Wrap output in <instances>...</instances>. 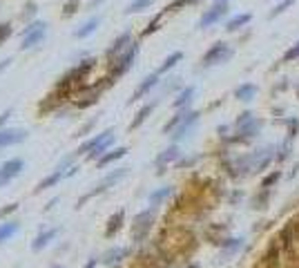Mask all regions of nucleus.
<instances>
[{
	"label": "nucleus",
	"mask_w": 299,
	"mask_h": 268,
	"mask_svg": "<svg viewBox=\"0 0 299 268\" xmlns=\"http://www.w3.org/2000/svg\"><path fill=\"white\" fill-rule=\"evenodd\" d=\"M136 51H138V47H136V45H132V47L127 49L125 54H123L114 65H112V70H110V79H118V76H123L127 70H130L132 63H134V56H136Z\"/></svg>",
	"instance_id": "obj_4"
},
{
	"label": "nucleus",
	"mask_w": 299,
	"mask_h": 268,
	"mask_svg": "<svg viewBox=\"0 0 299 268\" xmlns=\"http://www.w3.org/2000/svg\"><path fill=\"white\" fill-rule=\"evenodd\" d=\"M159 20H161V14H159V16H157V18H154V20H152V23H150V25H147V29H143V36H150V34H152V32H154V29H157Z\"/></svg>",
	"instance_id": "obj_32"
},
{
	"label": "nucleus",
	"mask_w": 299,
	"mask_h": 268,
	"mask_svg": "<svg viewBox=\"0 0 299 268\" xmlns=\"http://www.w3.org/2000/svg\"><path fill=\"white\" fill-rule=\"evenodd\" d=\"M159 83V74H150L143 79V83L136 87V92H134V96H132V101H136V99H141V96H145L150 90H152L154 85Z\"/></svg>",
	"instance_id": "obj_13"
},
{
	"label": "nucleus",
	"mask_w": 299,
	"mask_h": 268,
	"mask_svg": "<svg viewBox=\"0 0 299 268\" xmlns=\"http://www.w3.org/2000/svg\"><path fill=\"white\" fill-rule=\"evenodd\" d=\"M292 3H295V0H281V3L277 5V7H275V9H272V12H270V16H272V18H275V16H279V14H281V12H286V9L290 7Z\"/></svg>",
	"instance_id": "obj_28"
},
{
	"label": "nucleus",
	"mask_w": 299,
	"mask_h": 268,
	"mask_svg": "<svg viewBox=\"0 0 299 268\" xmlns=\"http://www.w3.org/2000/svg\"><path fill=\"white\" fill-rule=\"evenodd\" d=\"M49 268H67V266H60V264H54V266H49Z\"/></svg>",
	"instance_id": "obj_36"
},
{
	"label": "nucleus",
	"mask_w": 299,
	"mask_h": 268,
	"mask_svg": "<svg viewBox=\"0 0 299 268\" xmlns=\"http://www.w3.org/2000/svg\"><path fill=\"white\" fill-rule=\"evenodd\" d=\"M177 157H179V148H177V146L168 148L166 152H163V154H159V157H157V166H159V168H163V166H166V163L174 161V159H177Z\"/></svg>",
	"instance_id": "obj_20"
},
{
	"label": "nucleus",
	"mask_w": 299,
	"mask_h": 268,
	"mask_svg": "<svg viewBox=\"0 0 299 268\" xmlns=\"http://www.w3.org/2000/svg\"><path fill=\"white\" fill-rule=\"evenodd\" d=\"M230 54H233V51H230L228 45H226V43H216V45H212V47L205 51V56H203V65H205V67L216 65V63H221V60L228 58Z\"/></svg>",
	"instance_id": "obj_5"
},
{
	"label": "nucleus",
	"mask_w": 299,
	"mask_h": 268,
	"mask_svg": "<svg viewBox=\"0 0 299 268\" xmlns=\"http://www.w3.org/2000/svg\"><path fill=\"white\" fill-rule=\"evenodd\" d=\"M45 34H47V25H45V23H32L29 27H25L23 45H20V47H23V49L34 47V45H38L40 40L45 38Z\"/></svg>",
	"instance_id": "obj_3"
},
{
	"label": "nucleus",
	"mask_w": 299,
	"mask_h": 268,
	"mask_svg": "<svg viewBox=\"0 0 299 268\" xmlns=\"http://www.w3.org/2000/svg\"><path fill=\"white\" fill-rule=\"evenodd\" d=\"M76 7H79V0H67V3H65V7H63L65 16H71V14L76 12Z\"/></svg>",
	"instance_id": "obj_30"
},
{
	"label": "nucleus",
	"mask_w": 299,
	"mask_h": 268,
	"mask_svg": "<svg viewBox=\"0 0 299 268\" xmlns=\"http://www.w3.org/2000/svg\"><path fill=\"white\" fill-rule=\"evenodd\" d=\"M152 224H154V210H143V213H138L132 224V239L136 241V244L143 241L150 235Z\"/></svg>",
	"instance_id": "obj_2"
},
{
	"label": "nucleus",
	"mask_w": 299,
	"mask_h": 268,
	"mask_svg": "<svg viewBox=\"0 0 299 268\" xmlns=\"http://www.w3.org/2000/svg\"><path fill=\"white\" fill-rule=\"evenodd\" d=\"M170 194H172V188H170V185H166V188H161V190H154V192L150 194V206L157 208V206L161 204V201H166Z\"/></svg>",
	"instance_id": "obj_17"
},
{
	"label": "nucleus",
	"mask_w": 299,
	"mask_h": 268,
	"mask_svg": "<svg viewBox=\"0 0 299 268\" xmlns=\"http://www.w3.org/2000/svg\"><path fill=\"white\" fill-rule=\"evenodd\" d=\"M27 139V130H20V127H7V130H0V148L7 146H18Z\"/></svg>",
	"instance_id": "obj_8"
},
{
	"label": "nucleus",
	"mask_w": 299,
	"mask_h": 268,
	"mask_svg": "<svg viewBox=\"0 0 299 268\" xmlns=\"http://www.w3.org/2000/svg\"><path fill=\"white\" fill-rule=\"evenodd\" d=\"M255 94H257V87L250 85V83L237 87V92H235V96H237L239 101H252V99H255Z\"/></svg>",
	"instance_id": "obj_18"
},
{
	"label": "nucleus",
	"mask_w": 299,
	"mask_h": 268,
	"mask_svg": "<svg viewBox=\"0 0 299 268\" xmlns=\"http://www.w3.org/2000/svg\"><path fill=\"white\" fill-rule=\"evenodd\" d=\"M152 110H154V103H150V105H143L141 110H138V114L134 116V121L130 123V130H136V127H141V125H143V121H145L147 114H150Z\"/></svg>",
	"instance_id": "obj_19"
},
{
	"label": "nucleus",
	"mask_w": 299,
	"mask_h": 268,
	"mask_svg": "<svg viewBox=\"0 0 299 268\" xmlns=\"http://www.w3.org/2000/svg\"><path fill=\"white\" fill-rule=\"evenodd\" d=\"M99 264H101V257H90V261H87L83 268H96Z\"/></svg>",
	"instance_id": "obj_34"
},
{
	"label": "nucleus",
	"mask_w": 299,
	"mask_h": 268,
	"mask_svg": "<svg viewBox=\"0 0 299 268\" xmlns=\"http://www.w3.org/2000/svg\"><path fill=\"white\" fill-rule=\"evenodd\" d=\"M130 255V248L127 246H114V248H110V250H105L101 255V264H105V266H110V268H114L121 264L125 257Z\"/></svg>",
	"instance_id": "obj_7"
},
{
	"label": "nucleus",
	"mask_w": 299,
	"mask_h": 268,
	"mask_svg": "<svg viewBox=\"0 0 299 268\" xmlns=\"http://www.w3.org/2000/svg\"><path fill=\"white\" fill-rule=\"evenodd\" d=\"M123 221H125V213H123V210H116V213L107 219V226H105V237H107V239H112V237L121 230Z\"/></svg>",
	"instance_id": "obj_12"
},
{
	"label": "nucleus",
	"mask_w": 299,
	"mask_h": 268,
	"mask_svg": "<svg viewBox=\"0 0 299 268\" xmlns=\"http://www.w3.org/2000/svg\"><path fill=\"white\" fill-rule=\"evenodd\" d=\"M192 94H194V87H185V90L181 92V94L177 96V101H174V107H183L185 103H188L190 99H192Z\"/></svg>",
	"instance_id": "obj_25"
},
{
	"label": "nucleus",
	"mask_w": 299,
	"mask_h": 268,
	"mask_svg": "<svg viewBox=\"0 0 299 268\" xmlns=\"http://www.w3.org/2000/svg\"><path fill=\"white\" fill-rule=\"evenodd\" d=\"M150 5H152V0H134L130 7L125 9L127 14H136V12H143V9H147Z\"/></svg>",
	"instance_id": "obj_26"
},
{
	"label": "nucleus",
	"mask_w": 299,
	"mask_h": 268,
	"mask_svg": "<svg viewBox=\"0 0 299 268\" xmlns=\"http://www.w3.org/2000/svg\"><path fill=\"white\" fill-rule=\"evenodd\" d=\"M197 116H199L197 112H190V114L183 118V121H181V125H179V127H177V132H174V139H177V141H179V139H183V137H185V132H188V127L192 125L194 121H197Z\"/></svg>",
	"instance_id": "obj_16"
},
{
	"label": "nucleus",
	"mask_w": 299,
	"mask_h": 268,
	"mask_svg": "<svg viewBox=\"0 0 299 268\" xmlns=\"http://www.w3.org/2000/svg\"><path fill=\"white\" fill-rule=\"evenodd\" d=\"M9 36H12V27H9V25H0V45H3Z\"/></svg>",
	"instance_id": "obj_31"
},
{
	"label": "nucleus",
	"mask_w": 299,
	"mask_h": 268,
	"mask_svg": "<svg viewBox=\"0 0 299 268\" xmlns=\"http://www.w3.org/2000/svg\"><path fill=\"white\" fill-rule=\"evenodd\" d=\"M125 174H127V168H118V170H114V172H110L105 179H103V181H99V183L94 185V190H92V192H87L85 197L79 201V206H76V208H81V206H83L87 199H92V197H96V194L105 192V190L114 188V185H116L118 181H121V179H125Z\"/></svg>",
	"instance_id": "obj_1"
},
{
	"label": "nucleus",
	"mask_w": 299,
	"mask_h": 268,
	"mask_svg": "<svg viewBox=\"0 0 299 268\" xmlns=\"http://www.w3.org/2000/svg\"><path fill=\"white\" fill-rule=\"evenodd\" d=\"M183 116H188V114H185V112H183V114H177V116H174L172 118V121H168L166 123V125H163V132H170V130H174V127H177V125H181V121H183Z\"/></svg>",
	"instance_id": "obj_27"
},
{
	"label": "nucleus",
	"mask_w": 299,
	"mask_h": 268,
	"mask_svg": "<svg viewBox=\"0 0 299 268\" xmlns=\"http://www.w3.org/2000/svg\"><path fill=\"white\" fill-rule=\"evenodd\" d=\"M58 233H60V228H45V230H40V233L34 237V241H32V250L34 252H40L43 248H47L49 241L54 239Z\"/></svg>",
	"instance_id": "obj_10"
},
{
	"label": "nucleus",
	"mask_w": 299,
	"mask_h": 268,
	"mask_svg": "<svg viewBox=\"0 0 299 268\" xmlns=\"http://www.w3.org/2000/svg\"><path fill=\"white\" fill-rule=\"evenodd\" d=\"M283 58H286V60H295V58H299V40H297L295 45H292L290 49L286 51V56H283Z\"/></svg>",
	"instance_id": "obj_29"
},
{
	"label": "nucleus",
	"mask_w": 299,
	"mask_h": 268,
	"mask_svg": "<svg viewBox=\"0 0 299 268\" xmlns=\"http://www.w3.org/2000/svg\"><path fill=\"white\" fill-rule=\"evenodd\" d=\"M188 3H194V0H188Z\"/></svg>",
	"instance_id": "obj_37"
},
{
	"label": "nucleus",
	"mask_w": 299,
	"mask_h": 268,
	"mask_svg": "<svg viewBox=\"0 0 299 268\" xmlns=\"http://www.w3.org/2000/svg\"><path fill=\"white\" fill-rule=\"evenodd\" d=\"M125 154H127V148H116V150H112V152L103 154V157L99 159V168H105L107 163H114V161H118V159H123Z\"/></svg>",
	"instance_id": "obj_15"
},
{
	"label": "nucleus",
	"mask_w": 299,
	"mask_h": 268,
	"mask_svg": "<svg viewBox=\"0 0 299 268\" xmlns=\"http://www.w3.org/2000/svg\"><path fill=\"white\" fill-rule=\"evenodd\" d=\"M181 58H183V54H181V51H174V54H170L168 58L163 60V65L159 67V74H166V72H168V70H172V67L177 65Z\"/></svg>",
	"instance_id": "obj_23"
},
{
	"label": "nucleus",
	"mask_w": 299,
	"mask_h": 268,
	"mask_svg": "<svg viewBox=\"0 0 299 268\" xmlns=\"http://www.w3.org/2000/svg\"><path fill=\"white\" fill-rule=\"evenodd\" d=\"M248 20H250V14H239V16H235L228 25H226V29H228V32H235V29L244 27V25L248 23Z\"/></svg>",
	"instance_id": "obj_24"
},
{
	"label": "nucleus",
	"mask_w": 299,
	"mask_h": 268,
	"mask_svg": "<svg viewBox=\"0 0 299 268\" xmlns=\"http://www.w3.org/2000/svg\"><path fill=\"white\" fill-rule=\"evenodd\" d=\"M7 118H9V112H5V114H3V116H0V125H3V123H5V121H7Z\"/></svg>",
	"instance_id": "obj_35"
},
{
	"label": "nucleus",
	"mask_w": 299,
	"mask_h": 268,
	"mask_svg": "<svg viewBox=\"0 0 299 268\" xmlns=\"http://www.w3.org/2000/svg\"><path fill=\"white\" fill-rule=\"evenodd\" d=\"M96 27H99V18H90V20H87V23L83 25V27L76 29L74 36H76V38H85V36H90L92 32H96Z\"/></svg>",
	"instance_id": "obj_21"
},
{
	"label": "nucleus",
	"mask_w": 299,
	"mask_h": 268,
	"mask_svg": "<svg viewBox=\"0 0 299 268\" xmlns=\"http://www.w3.org/2000/svg\"><path fill=\"white\" fill-rule=\"evenodd\" d=\"M14 210H18V204H9L7 208H0V219H3V217H7V215H12Z\"/></svg>",
	"instance_id": "obj_33"
},
{
	"label": "nucleus",
	"mask_w": 299,
	"mask_h": 268,
	"mask_svg": "<svg viewBox=\"0 0 299 268\" xmlns=\"http://www.w3.org/2000/svg\"><path fill=\"white\" fill-rule=\"evenodd\" d=\"M226 12H228V3H219V5H214L212 9H208V12H205L203 16H201L199 27H208V25L216 23L219 18H223V16H226Z\"/></svg>",
	"instance_id": "obj_9"
},
{
	"label": "nucleus",
	"mask_w": 299,
	"mask_h": 268,
	"mask_svg": "<svg viewBox=\"0 0 299 268\" xmlns=\"http://www.w3.org/2000/svg\"><path fill=\"white\" fill-rule=\"evenodd\" d=\"M114 137H116V134H114V130L110 127V130H107V134H105V139H103L101 143H96V146L92 148V152L87 154V159H90V161H96V159H101L103 154L110 150L112 143H114Z\"/></svg>",
	"instance_id": "obj_11"
},
{
	"label": "nucleus",
	"mask_w": 299,
	"mask_h": 268,
	"mask_svg": "<svg viewBox=\"0 0 299 268\" xmlns=\"http://www.w3.org/2000/svg\"><path fill=\"white\" fill-rule=\"evenodd\" d=\"M23 168H25L23 159H12V161L3 163V166H0V185H5V183L12 181V179H16L18 174L23 172Z\"/></svg>",
	"instance_id": "obj_6"
},
{
	"label": "nucleus",
	"mask_w": 299,
	"mask_h": 268,
	"mask_svg": "<svg viewBox=\"0 0 299 268\" xmlns=\"http://www.w3.org/2000/svg\"><path fill=\"white\" fill-rule=\"evenodd\" d=\"M125 43H130V34H121V36H118V38L114 40V43H112V47L107 49V58H112L114 54H118V51L125 47Z\"/></svg>",
	"instance_id": "obj_22"
},
{
	"label": "nucleus",
	"mask_w": 299,
	"mask_h": 268,
	"mask_svg": "<svg viewBox=\"0 0 299 268\" xmlns=\"http://www.w3.org/2000/svg\"><path fill=\"white\" fill-rule=\"evenodd\" d=\"M18 228H20L18 221H5V224H0V244L12 239V237L18 233Z\"/></svg>",
	"instance_id": "obj_14"
}]
</instances>
